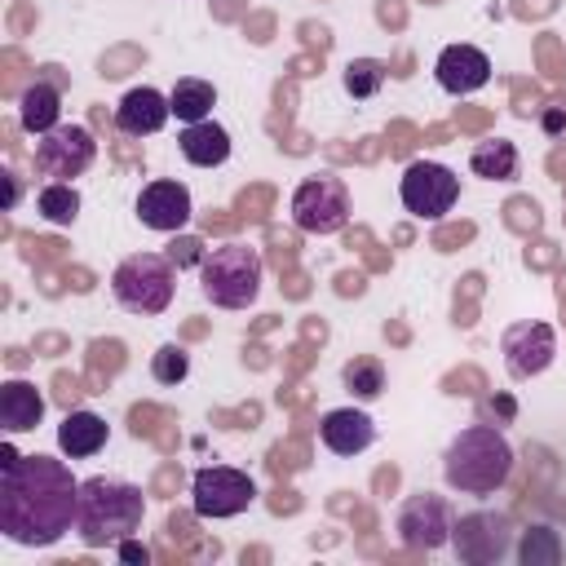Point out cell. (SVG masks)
Wrapping results in <instances>:
<instances>
[{
	"label": "cell",
	"mask_w": 566,
	"mask_h": 566,
	"mask_svg": "<svg viewBox=\"0 0 566 566\" xmlns=\"http://www.w3.org/2000/svg\"><path fill=\"white\" fill-rule=\"evenodd\" d=\"M80 482L62 460L22 455L0 469V535L22 548H49L75 526Z\"/></svg>",
	"instance_id": "cell-1"
},
{
	"label": "cell",
	"mask_w": 566,
	"mask_h": 566,
	"mask_svg": "<svg viewBox=\"0 0 566 566\" xmlns=\"http://www.w3.org/2000/svg\"><path fill=\"white\" fill-rule=\"evenodd\" d=\"M509 473H513V447L504 442V433L495 424L460 429L442 455L447 486L464 491V495H491L509 482Z\"/></svg>",
	"instance_id": "cell-2"
},
{
	"label": "cell",
	"mask_w": 566,
	"mask_h": 566,
	"mask_svg": "<svg viewBox=\"0 0 566 566\" xmlns=\"http://www.w3.org/2000/svg\"><path fill=\"white\" fill-rule=\"evenodd\" d=\"M146 517V495L133 482L119 478H88L80 482V509H75V531L88 548L119 544L128 539Z\"/></svg>",
	"instance_id": "cell-3"
},
{
	"label": "cell",
	"mask_w": 566,
	"mask_h": 566,
	"mask_svg": "<svg viewBox=\"0 0 566 566\" xmlns=\"http://www.w3.org/2000/svg\"><path fill=\"white\" fill-rule=\"evenodd\" d=\"M199 283H203V296L221 310H248L261 292V252L248 248V243H221L203 256L199 265Z\"/></svg>",
	"instance_id": "cell-4"
},
{
	"label": "cell",
	"mask_w": 566,
	"mask_h": 566,
	"mask_svg": "<svg viewBox=\"0 0 566 566\" xmlns=\"http://www.w3.org/2000/svg\"><path fill=\"white\" fill-rule=\"evenodd\" d=\"M172 261L159 252H133L115 265L111 292L128 314H164L172 301Z\"/></svg>",
	"instance_id": "cell-5"
},
{
	"label": "cell",
	"mask_w": 566,
	"mask_h": 566,
	"mask_svg": "<svg viewBox=\"0 0 566 566\" xmlns=\"http://www.w3.org/2000/svg\"><path fill=\"white\" fill-rule=\"evenodd\" d=\"M190 495H195V517H234L256 500V482L243 469L203 464L190 478Z\"/></svg>",
	"instance_id": "cell-6"
},
{
	"label": "cell",
	"mask_w": 566,
	"mask_h": 566,
	"mask_svg": "<svg viewBox=\"0 0 566 566\" xmlns=\"http://www.w3.org/2000/svg\"><path fill=\"white\" fill-rule=\"evenodd\" d=\"M292 221L305 234H336L349 221V195L340 177H310L292 195Z\"/></svg>",
	"instance_id": "cell-7"
},
{
	"label": "cell",
	"mask_w": 566,
	"mask_h": 566,
	"mask_svg": "<svg viewBox=\"0 0 566 566\" xmlns=\"http://www.w3.org/2000/svg\"><path fill=\"white\" fill-rule=\"evenodd\" d=\"M93 155H97V142H93V133L88 128H80V124H57V128H49L40 142H35V172L40 177H53V181H62V177H80L88 164H93Z\"/></svg>",
	"instance_id": "cell-8"
},
{
	"label": "cell",
	"mask_w": 566,
	"mask_h": 566,
	"mask_svg": "<svg viewBox=\"0 0 566 566\" xmlns=\"http://www.w3.org/2000/svg\"><path fill=\"white\" fill-rule=\"evenodd\" d=\"M398 195H402L407 212L438 221V217H447V212L455 208L460 181H455V172H451V168L420 159V164H411V168L402 172V181H398Z\"/></svg>",
	"instance_id": "cell-9"
},
{
	"label": "cell",
	"mask_w": 566,
	"mask_h": 566,
	"mask_svg": "<svg viewBox=\"0 0 566 566\" xmlns=\"http://www.w3.org/2000/svg\"><path fill=\"white\" fill-rule=\"evenodd\" d=\"M451 544H455V557L460 562H473V566H486V562H500L513 544V526L504 513H469L451 526Z\"/></svg>",
	"instance_id": "cell-10"
},
{
	"label": "cell",
	"mask_w": 566,
	"mask_h": 566,
	"mask_svg": "<svg viewBox=\"0 0 566 566\" xmlns=\"http://www.w3.org/2000/svg\"><path fill=\"white\" fill-rule=\"evenodd\" d=\"M451 526L455 522H451V509L442 495L420 491V495H407L398 509V535L407 548H442V544H451Z\"/></svg>",
	"instance_id": "cell-11"
},
{
	"label": "cell",
	"mask_w": 566,
	"mask_h": 566,
	"mask_svg": "<svg viewBox=\"0 0 566 566\" xmlns=\"http://www.w3.org/2000/svg\"><path fill=\"white\" fill-rule=\"evenodd\" d=\"M500 349H504L509 376H513V380H531V376H539V371L553 363L557 340H553V327H548V323H513V327L504 332Z\"/></svg>",
	"instance_id": "cell-12"
},
{
	"label": "cell",
	"mask_w": 566,
	"mask_h": 566,
	"mask_svg": "<svg viewBox=\"0 0 566 566\" xmlns=\"http://www.w3.org/2000/svg\"><path fill=\"white\" fill-rule=\"evenodd\" d=\"M433 75H438V84L447 93L464 97V93H478L491 80V57L482 49H473V44H447L438 53V62H433Z\"/></svg>",
	"instance_id": "cell-13"
},
{
	"label": "cell",
	"mask_w": 566,
	"mask_h": 566,
	"mask_svg": "<svg viewBox=\"0 0 566 566\" xmlns=\"http://www.w3.org/2000/svg\"><path fill=\"white\" fill-rule=\"evenodd\" d=\"M137 217H142V226H150V230L177 234V230L190 221V190H186L181 181H150V186L137 195Z\"/></svg>",
	"instance_id": "cell-14"
},
{
	"label": "cell",
	"mask_w": 566,
	"mask_h": 566,
	"mask_svg": "<svg viewBox=\"0 0 566 566\" xmlns=\"http://www.w3.org/2000/svg\"><path fill=\"white\" fill-rule=\"evenodd\" d=\"M168 115H172L168 97L159 88L142 84V88H128L124 102L115 106V128L128 133V137H150V133H159L168 124Z\"/></svg>",
	"instance_id": "cell-15"
},
{
	"label": "cell",
	"mask_w": 566,
	"mask_h": 566,
	"mask_svg": "<svg viewBox=\"0 0 566 566\" xmlns=\"http://www.w3.org/2000/svg\"><path fill=\"white\" fill-rule=\"evenodd\" d=\"M318 438H323V447H327V451H336V455H358V451H367V447H371L376 424H371V416H367V411L336 407V411H327V416L318 420Z\"/></svg>",
	"instance_id": "cell-16"
},
{
	"label": "cell",
	"mask_w": 566,
	"mask_h": 566,
	"mask_svg": "<svg viewBox=\"0 0 566 566\" xmlns=\"http://www.w3.org/2000/svg\"><path fill=\"white\" fill-rule=\"evenodd\" d=\"M44 416V394L31 380H4L0 385V424L9 433H27L35 429Z\"/></svg>",
	"instance_id": "cell-17"
},
{
	"label": "cell",
	"mask_w": 566,
	"mask_h": 566,
	"mask_svg": "<svg viewBox=\"0 0 566 566\" xmlns=\"http://www.w3.org/2000/svg\"><path fill=\"white\" fill-rule=\"evenodd\" d=\"M57 447H62V455H71V460H88V455H97L102 447H106V420L102 416H93V411H66L62 416V424H57Z\"/></svg>",
	"instance_id": "cell-18"
},
{
	"label": "cell",
	"mask_w": 566,
	"mask_h": 566,
	"mask_svg": "<svg viewBox=\"0 0 566 566\" xmlns=\"http://www.w3.org/2000/svg\"><path fill=\"white\" fill-rule=\"evenodd\" d=\"M177 142H181V155H186L195 168H217V164H226V155H230V133H226L221 124H212V119L186 124Z\"/></svg>",
	"instance_id": "cell-19"
},
{
	"label": "cell",
	"mask_w": 566,
	"mask_h": 566,
	"mask_svg": "<svg viewBox=\"0 0 566 566\" xmlns=\"http://www.w3.org/2000/svg\"><path fill=\"white\" fill-rule=\"evenodd\" d=\"M57 115H62V97L49 80H35L31 88H22L18 97V124L35 137H44L49 128H57Z\"/></svg>",
	"instance_id": "cell-20"
},
{
	"label": "cell",
	"mask_w": 566,
	"mask_h": 566,
	"mask_svg": "<svg viewBox=\"0 0 566 566\" xmlns=\"http://www.w3.org/2000/svg\"><path fill=\"white\" fill-rule=\"evenodd\" d=\"M469 168H473L478 177H486V181H509V177L517 172V146L504 142V137H486V142L473 146Z\"/></svg>",
	"instance_id": "cell-21"
},
{
	"label": "cell",
	"mask_w": 566,
	"mask_h": 566,
	"mask_svg": "<svg viewBox=\"0 0 566 566\" xmlns=\"http://www.w3.org/2000/svg\"><path fill=\"white\" fill-rule=\"evenodd\" d=\"M212 102H217V88H212L208 80H190V75L177 80L172 93H168V106H172V115H177L181 124H199V119H208Z\"/></svg>",
	"instance_id": "cell-22"
},
{
	"label": "cell",
	"mask_w": 566,
	"mask_h": 566,
	"mask_svg": "<svg viewBox=\"0 0 566 566\" xmlns=\"http://www.w3.org/2000/svg\"><path fill=\"white\" fill-rule=\"evenodd\" d=\"M345 389L354 394V398H376L380 389H385V367H380V358H371V354H358V358H349L345 363Z\"/></svg>",
	"instance_id": "cell-23"
},
{
	"label": "cell",
	"mask_w": 566,
	"mask_h": 566,
	"mask_svg": "<svg viewBox=\"0 0 566 566\" xmlns=\"http://www.w3.org/2000/svg\"><path fill=\"white\" fill-rule=\"evenodd\" d=\"M35 203H40V217L53 221V226H71L75 212H80V195H75V186H66V181H49Z\"/></svg>",
	"instance_id": "cell-24"
},
{
	"label": "cell",
	"mask_w": 566,
	"mask_h": 566,
	"mask_svg": "<svg viewBox=\"0 0 566 566\" xmlns=\"http://www.w3.org/2000/svg\"><path fill=\"white\" fill-rule=\"evenodd\" d=\"M385 75H389L385 62H376V57H354V62L345 66V93L363 102V97H371V93L385 84Z\"/></svg>",
	"instance_id": "cell-25"
},
{
	"label": "cell",
	"mask_w": 566,
	"mask_h": 566,
	"mask_svg": "<svg viewBox=\"0 0 566 566\" xmlns=\"http://www.w3.org/2000/svg\"><path fill=\"white\" fill-rule=\"evenodd\" d=\"M517 557H522V566H553V562L562 557V544H557V535H553L548 526H531V531L522 535Z\"/></svg>",
	"instance_id": "cell-26"
},
{
	"label": "cell",
	"mask_w": 566,
	"mask_h": 566,
	"mask_svg": "<svg viewBox=\"0 0 566 566\" xmlns=\"http://www.w3.org/2000/svg\"><path fill=\"white\" fill-rule=\"evenodd\" d=\"M186 371H190V354H186L181 345H159V349H155V358H150V376H155L159 385H181Z\"/></svg>",
	"instance_id": "cell-27"
},
{
	"label": "cell",
	"mask_w": 566,
	"mask_h": 566,
	"mask_svg": "<svg viewBox=\"0 0 566 566\" xmlns=\"http://www.w3.org/2000/svg\"><path fill=\"white\" fill-rule=\"evenodd\" d=\"M164 256H168L177 270H186V265H203V256H208V252H203V243H199L195 234H177V239L168 243V252H164Z\"/></svg>",
	"instance_id": "cell-28"
},
{
	"label": "cell",
	"mask_w": 566,
	"mask_h": 566,
	"mask_svg": "<svg viewBox=\"0 0 566 566\" xmlns=\"http://www.w3.org/2000/svg\"><path fill=\"white\" fill-rule=\"evenodd\" d=\"M88 354H93V371H97V376H102V371L111 376V371L124 363V345H119V340H93Z\"/></svg>",
	"instance_id": "cell-29"
},
{
	"label": "cell",
	"mask_w": 566,
	"mask_h": 566,
	"mask_svg": "<svg viewBox=\"0 0 566 566\" xmlns=\"http://www.w3.org/2000/svg\"><path fill=\"white\" fill-rule=\"evenodd\" d=\"M115 553H119V562H128V566H146V562H150V548H146L142 539H133V535H128V539H119V544H115Z\"/></svg>",
	"instance_id": "cell-30"
},
{
	"label": "cell",
	"mask_w": 566,
	"mask_h": 566,
	"mask_svg": "<svg viewBox=\"0 0 566 566\" xmlns=\"http://www.w3.org/2000/svg\"><path fill=\"white\" fill-rule=\"evenodd\" d=\"M0 208H4V212L18 208V177H13V172H0Z\"/></svg>",
	"instance_id": "cell-31"
},
{
	"label": "cell",
	"mask_w": 566,
	"mask_h": 566,
	"mask_svg": "<svg viewBox=\"0 0 566 566\" xmlns=\"http://www.w3.org/2000/svg\"><path fill=\"white\" fill-rule=\"evenodd\" d=\"M544 128H548L553 137H562V133H566V111H562V97H557V102H548V111H544Z\"/></svg>",
	"instance_id": "cell-32"
},
{
	"label": "cell",
	"mask_w": 566,
	"mask_h": 566,
	"mask_svg": "<svg viewBox=\"0 0 566 566\" xmlns=\"http://www.w3.org/2000/svg\"><path fill=\"white\" fill-rule=\"evenodd\" d=\"M75 394H80V385H75L71 376H57V398L66 402V411H71V402H75Z\"/></svg>",
	"instance_id": "cell-33"
},
{
	"label": "cell",
	"mask_w": 566,
	"mask_h": 566,
	"mask_svg": "<svg viewBox=\"0 0 566 566\" xmlns=\"http://www.w3.org/2000/svg\"><path fill=\"white\" fill-rule=\"evenodd\" d=\"M455 239H469V226H460V230H442V234H438L433 243H438V248L447 252V243H455Z\"/></svg>",
	"instance_id": "cell-34"
},
{
	"label": "cell",
	"mask_w": 566,
	"mask_h": 566,
	"mask_svg": "<svg viewBox=\"0 0 566 566\" xmlns=\"http://www.w3.org/2000/svg\"><path fill=\"white\" fill-rule=\"evenodd\" d=\"M168 535H172V539H177V535H190V517H172V522H168Z\"/></svg>",
	"instance_id": "cell-35"
},
{
	"label": "cell",
	"mask_w": 566,
	"mask_h": 566,
	"mask_svg": "<svg viewBox=\"0 0 566 566\" xmlns=\"http://www.w3.org/2000/svg\"><path fill=\"white\" fill-rule=\"evenodd\" d=\"M18 460H22V455H18V451L4 442V447H0V469H9V464H18Z\"/></svg>",
	"instance_id": "cell-36"
}]
</instances>
